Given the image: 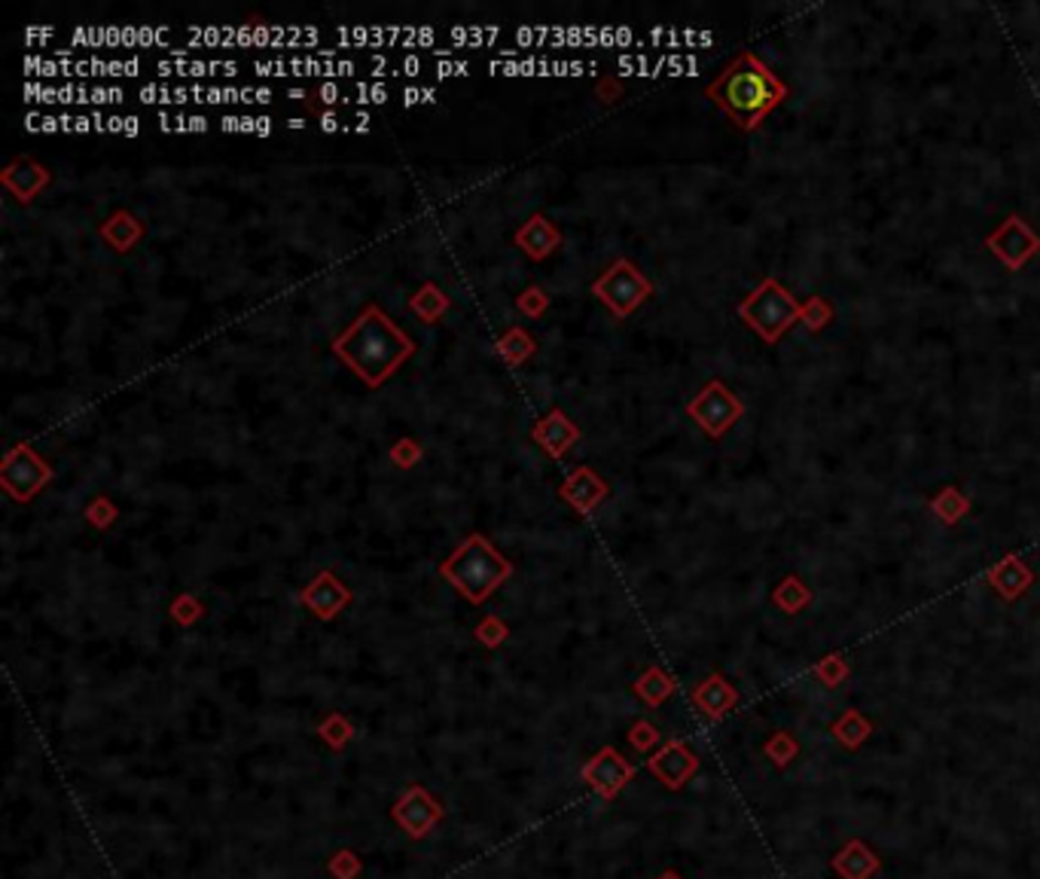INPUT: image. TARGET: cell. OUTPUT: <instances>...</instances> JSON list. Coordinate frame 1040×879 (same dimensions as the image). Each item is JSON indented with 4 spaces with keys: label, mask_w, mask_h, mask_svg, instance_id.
<instances>
[{
    "label": "cell",
    "mask_w": 1040,
    "mask_h": 879,
    "mask_svg": "<svg viewBox=\"0 0 1040 879\" xmlns=\"http://www.w3.org/2000/svg\"><path fill=\"white\" fill-rule=\"evenodd\" d=\"M647 770H651L668 791H681V788L696 776L699 758L696 751L690 749L686 742L668 739V742L653 754L651 761H647Z\"/></svg>",
    "instance_id": "obj_14"
},
{
    "label": "cell",
    "mask_w": 1040,
    "mask_h": 879,
    "mask_svg": "<svg viewBox=\"0 0 1040 879\" xmlns=\"http://www.w3.org/2000/svg\"><path fill=\"white\" fill-rule=\"evenodd\" d=\"M257 135H260V138L273 135V119H266V117L257 119Z\"/></svg>",
    "instance_id": "obj_42"
},
{
    "label": "cell",
    "mask_w": 1040,
    "mask_h": 879,
    "mask_svg": "<svg viewBox=\"0 0 1040 879\" xmlns=\"http://www.w3.org/2000/svg\"><path fill=\"white\" fill-rule=\"evenodd\" d=\"M98 236H101V241H105L110 250L129 254V250H135L141 245V238L147 236V226L131 215V211H126V208H117V211H110V215L98 224Z\"/></svg>",
    "instance_id": "obj_19"
},
{
    "label": "cell",
    "mask_w": 1040,
    "mask_h": 879,
    "mask_svg": "<svg viewBox=\"0 0 1040 879\" xmlns=\"http://www.w3.org/2000/svg\"><path fill=\"white\" fill-rule=\"evenodd\" d=\"M360 870H364V861L351 852V849H339V852H333L330 861H327V873L333 879H357L360 877Z\"/></svg>",
    "instance_id": "obj_36"
},
{
    "label": "cell",
    "mask_w": 1040,
    "mask_h": 879,
    "mask_svg": "<svg viewBox=\"0 0 1040 879\" xmlns=\"http://www.w3.org/2000/svg\"><path fill=\"white\" fill-rule=\"evenodd\" d=\"M409 312H413L415 318L422 324H437L446 318V312L452 309V297L437 285V282H425V285L415 290L413 297H409Z\"/></svg>",
    "instance_id": "obj_21"
},
{
    "label": "cell",
    "mask_w": 1040,
    "mask_h": 879,
    "mask_svg": "<svg viewBox=\"0 0 1040 879\" xmlns=\"http://www.w3.org/2000/svg\"><path fill=\"white\" fill-rule=\"evenodd\" d=\"M635 779V767L620 754L611 745H604L595 758H590V763L583 767V782L590 784L592 791L604 800H614L628 782Z\"/></svg>",
    "instance_id": "obj_12"
},
{
    "label": "cell",
    "mask_w": 1040,
    "mask_h": 879,
    "mask_svg": "<svg viewBox=\"0 0 1040 879\" xmlns=\"http://www.w3.org/2000/svg\"><path fill=\"white\" fill-rule=\"evenodd\" d=\"M812 590L805 586L803 577H796V574H788L784 581L772 590V605L781 608L784 614H800L805 605H812Z\"/></svg>",
    "instance_id": "obj_26"
},
{
    "label": "cell",
    "mask_w": 1040,
    "mask_h": 879,
    "mask_svg": "<svg viewBox=\"0 0 1040 879\" xmlns=\"http://www.w3.org/2000/svg\"><path fill=\"white\" fill-rule=\"evenodd\" d=\"M83 516H86V523L92 525V529L107 532V529H113L119 520L117 501L110 498V495H98V498H92L89 504H86Z\"/></svg>",
    "instance_id": "obj_31"
},
{
    "label": "cell",
    "mask_w": 1040,
    "mask_h": 879,
    "mask_svg": "<svg viewBox=\"0 0 1040 879\" xmlns=\"http://www.w3.org/2000/svg\"><path fill=\"white\" fill-rule=\"evenodd\" d=\"M690 700L696 705L699 712L711 718V721H721L723 714H730L735 709V702H739V690L721 675V672H711L709 678H702L693 693H690Z\"/></svg>",
    "instance_id": "obj_17"
},
{
    "label": "cell",
    "mask_w": 1040,
    "mask_h": 879,
    "mask_svg": "<svg viewBox=\"0 0 1040 879\" xmlns=\"http://www.w3.org/2000/svg\"><path fill=\"white\" fill-rule=\"evenodd\" d=\"M351 599H355L351 586H348L345 581H339L330 569L320 571L318 577H311V581L299 590V602H303V608L311 611L320 623H330V620L339 618L345 608L351 605Z\"/></svg>",
    "instance_id": "obj_10"
},
{
    "label": "cell",
    "mask_w": 1040,
    "mask_h": 879,
    "mask_svg": "<svg viewBox=\"0 0 1040 879\" xmlns=\"http://www.w3.org/2000/svg\"><path fill=\"white\" fill-rule=\"evenodd\" d=\"M52 480H56V467L28 440L12 443L0 462V486L16 504H31Z\"/></svg>",
    "instance_id": "obj_6"
},
{
    "label": "cell",
    "mask_w": 1040,
    "mask_h": 879,
    "mask_svg": "<svg viewBox=\"0 0 1040 879\" xmlns=\"http://www.w3.org/2000/svg\"><path fill=\"white\" fill-rule=\"evenodd\" d=\"M705 96L730 117L735 129L756 131L772 110L784 105L788 86L756 52L745 49L711 80Z\"/></svg>",
    "instance_id": "obj_2"
},
{
    "label": "cell",
    "mask_w": 1040,
    "mask_h": 879,
    "mask_svg": "<svg viewBox=\"0 0 1040 879\" xmlns=\"http://www.w3.org/2000/svg\"><path fill=\"white\" fill-rule=\"evenodd\" d=\"M928 507L943 525H958L970 513V498L958 486H943L928 501Z\"/></svg>",
    "instance_id": "obj_25"
},
{
    "label": "cell",
    "mask_w": 1040,
    "mask_h": 879,
    "mask_svg": "<svg viewBox=\"0 0 1040 879\" xmlns=\"http://www.w3.org/2000/svg\"><path fill=\"white\" fill-rule=\"evenodd\" d=\"M800 322L805 324V330H809V333L824 330V327L833 322V306H830V299L821 297V294H815V297L805 299V303H803V318H800Z\"/></svg>",
    "instance_id": "obj_32"
},
{
    "label": "cell",
    "mask_w": 1040,
    "mask_h": 879,
    "mask_svg": "<svg viewBox=\"0 0 1040 879\" xmlns=\"http://www.w3.org/2000/svg\"><path fill=\"white\" fill-rule=\"evenodd\" d=\"M985 248L992 250L1004 269L1022 273V269L1040 254V236L1031 229L1029 220L1022 215H1007L1004 220L985 236Z\"/></svg>",
    "instance_id": "obj_8"
},
{
    "label": "cell",
    "mask_w": 1040,
    "mask_h": 879,
    "mask_svg": "<svg viewBox=\"0 0 1040 879\" xmlns=\"http://www.w3.org/2000/svg\"><path fill=\"white\" fill-rule=\"evenodd\" d=\"M168 618L178 623L180 630H189V626H196L201 618H205V605H201L199 595L192 593H178L171 599V605H168Z\"/></svg>",
    "instance_id": "obj_29"
},
{
    "label": "cell",
    "mask_w": 1040,
    "mask_h": 879,
    "mask_svg": "<svg viewBox=\"0 0 1040 879\" xmlns=\"http://www.w3.org/2000/svg\"><path fill=\"white\" fill-rule=\"evenodd\" d=\"M122 122H126L122 117H110L107 119V131H119V135H122Z\"/></svg>",
    "instance_id": "obj_47"
},
{
    "label": "cell",
    "mask_w": 1040,
    "mask_h": 879,
    "mask_svg": "<svg viewBox=\"0 0 1040 879\" xmlns=\"http://www.w3.org/2000/svg\"><path fill=\"white\" fill-rule=\"evenodd\" d=\"M143 105H156V101H175L171 89H159V86H143L141 89Z\"/></svg>",
    "instance_id": "obj_39"
},
{
    "label": "cell",
    "mask_w": 1040,
    "mask_h": 879,
    "mask_svg": "<svg viewBox=\"0 0 1040 879\" xmlns=\"http://www.w3.org/2000/svg\"><path fill=\"white\" fill-rule=\"evenodd\" d=\"M495 352L507 367H522V364H528L537 355V339L525 327H509V330L497 336Z\"/></svg>",
    "instance_id": "obj_22"
},
{
    "label": "cell",
    "mask_w": 1040,
    "mask_h": 879,
    "mask_svg": "<svg viewBox=\"0 0 1040 879\" xmlns=\"http://www.w3.org/2000/svg\"><path fill=\"white\" fill-rule=\"evenodd\" d=\"M611 495V486L592 464H577L558 486V498L565 501L577 516H590L602 507Z\"/></svg>",
    "instance_id": "obj_11"
},
{
    "label": "cell",
    "mask_w": 1040,
    "mask_h": 879,
    "mask_svg": "<svg viewBox=\"0 0 1040 879\" xmlns=\"http://www.w3.org/2000/svg\"><path fill=\"white\" fill-rule=\"evenodd\" d=\"M189 131H208V119L205 117H189Z\"/></svg>",
    "instance_id": "obj_43"
},
{
    "label": "cell",
    "mask_w": 1040,
    "mask_h": 879,
    "mask_svg": "<svg viewBox=\"0 0 1040 879\" xmlns=\"http://www.w3.org/2000/svg\"><path fill=\"white\" fill-rule=\"evenodd\" d=\"M513 306H516V312H519L522 318L541 322L546 312H549V306H553V297H549L541 285H528L522 294H516Z\"/></svg>",
    "instance_id": "obj_28"
},
{
    "label": "cell",
    "mask_w": 1040,
    "mask_h": 879,
    "mask_svg": "<svg viewBox=\"0 0 1040 879\" xmlns=\"http://www.w3.org/2000/svg\"><path fill=\"white\" fill-rule=\"evenodd\" d=\"M985 581L992 583V590L1001 595L1004 602H1017V599H1022V595L1031 590L1034 571L1019 556H1004L1001 562H994L992 569L985 571Z\"/></svg>",
    "instance_id": "obj_18"
},
{
    "label": "cell",
    "mask_w": 1040,
    "mask_h": 879,
    "mask_svg": "<svg viewBox=\"0 0 1040 879\" xmlns=\"http://www.w3.org/2000/svg\"><path fill=\"white\" fill-rule=\"evenodd\" d=\"M0 184L3 190L10 192L12 199L19 205H31L52 184V171H49L37 156L22 154L10 159L3 171H0Z\"/></svg>",
    "instance_id": "obj_13"
},
{
    "label": "cell",
    "mask_w": 1040,
    "mask_h": 879,
    "mask_svg": "<svg viewBox=\"0 0 1040 879\" xmlns=\"http://www.w3.org/2000/svg\"><path fill=\"white\" fill-rule=\"evenodd\" d=\"M473 635H476V642L483 644V648L495 651V648H501L509 639V626L497 614H488V618L479 620V626L473 630Z\"/></svg>",
    "instance_id": "obj_33"
},
{
    "label": "cell",
    "mask_w": 1040,
    "mask_h": 879,
    "mask_svg": "<svg viewBox=\"0 0 1040 879\" xmlns=\"http://www.w3.org/2000/svg\"><path fill=\"white\" fill-rule=\"evenodd\" d=\"M686 416L693 418L711 440H721L739 425V418L745 416V404L730 392L726 382L711 379L686 404Z\"/></svg>",
    "instance_id": "obj_7"
},
{
    "label": "cell",
    "mask_w": 1040,
    "mask_h": 879,
    "mask_svg": "<svg viewBox=\"0 0 1040 879\" xmlns=\"http://www.w3.org/2000/svg\"><path fill=\"white\" fill-rule=\"evenodd\" d=\"M318 737L330 745L333 751H343L355 739V724L343 712H327L318 724Z\"/></svg>",
    "instance_id": "obj_27"
},
{
    "label": "cell",
    "mask_w": 1040,
    "mask_h": 879,
    "mask_svg": "<svg viewBox=\"0 0 1040 879\" xmlns=\"http://www.w3.org/2000/svg\"><path fill=\"white\" fill-rule=\"evenodd\" d=\"M830 733H833V739H836L840 745L854 751V749H861L863 742L870 739V733H873V721H866V718L861 714V709H849V712H842V718L833 721Z\"/></svg>",
    "instance_id": "obj_24"
},
{
    "label": "cell",
    "mask_w": 1040,
    "mask_h": 879,
    "mask_svg": "<svg viewBox=\"0 0 1040 879\" xmlns=\"http://www.w3.org/2000/svg\"><path fill=\"white\" fill-rule=\"evenodd\" d=\"M739 318L766 345H775L803 318V303L793 297L779 278H763L760 285L739 303Z\"/></svg>",
    "instance_id": "obj_4"
},
{
    "label": "cell",
    "mask_w": 1040,
    "mask_h": 879,
    "mask_svg": "<svg viewBox=\"0 0 1040 879\" xmlns=\"http://www.w3.org/2000/svg\"><path fill=\"white\" fill-rule=\"evenodd\" d=\"M59 122H61V119L47 117V119H43V131H56V129H59Z\"/></svg>",
    "instance_id": "obj_48"
},
{
    "label": "cell",
    "mask_w": 1040,
    "mask_h": 879,
    "mask_svg": "<svg viewBox=\"0 0 1040 879\" xmlns=\"http://www.w3.org/2000/svg\"><path fill=\"white\" fill-rule=\"evenodd\" d=\"M653 282L641 273L638 263L620 257L592 282V297L614 315L616 322H626L653 297Z\"/></svg>",
    "instance_id": "obj_5"
},
{
    "label": "cell",
    "mask_w": 1040,
    "mask_h": 879,
    "mask_svg": "<svg viewBox=\"0 0 1040 879\" xmlns=\"http://www.w3.org/2000/svg\"><path fill=\"white\" fill-rule=\"evenodd\" d=\"M330 352L367 388L376 392L415 355V343L378 303H369L355 322L333 339Z\"/></svg>",
    "instance_id": "obj_1"
},
{
    "label": "cell",
    "mask_w": 1040,
    "mask_h": 879,
    "mask_svg": "<svg viewBox=\"0 0 1040 879\" xmlns=\"http://www.w3.org/2000/svg\"><path fill=\"white\" fill-rule=\"evenodd\" d=\"M532 440L553 458V462H562L567 452L577 446L580 428L577 422L567 416L565 409H558L556 406V409H549L546 416H541L534 422Z\"/></svg>",
    "instance_id": "obj_15"
},
{
    "label": "cell",
    "mask_w": 1040,
    "mask_h": 879,
    "mask_svg": "<svg viewBox=\"0 0 1040 879\" xmlns=\"http://www.w3.org/2000/svg\"><path fill=\"white\" fill-rule=\"evenodd\" d=\"M656 879H684V877H681L677 870H665V873H660V877H656Z\"/></svg>",
    "instance_id": "obj_49"
},
{
    "label": "cell",
    "mask_w": 1040,
    "mask_h": 879,
    "mask_svg": "<svg viewBox=\"0 0 1040 879\" xmlns=\"http://www.w3.org/2000/svg\"><path fill=\"white\" fill-rule=\"evenodd\" d=\"M623 92H626V89H623V80L614 77V73H604L602 80L595 83V96H598L602 105H616V101L623 98Z\"/></svg>",
    "instance_id": "obj_38"
},
{
    "label": "cell",
    "mask_w": 1040,
    "mask_h": 879,
    "mask_svg": "<svg viewBox=\"0 0 1040 879\" xmlns=\"http://www.w3.org/2000/svg\"><path fill=\"white\" fill-rule=\"evenodd\" d=\"M315 98H320V101H324V105H336V101H339V98H343V92H339V86H333V83H324L318 89V92H315Z\"/></svg>",
    "instance_id": "obj_41"
},
{
    "label": "cell",
    "mask_w": 1040,
    "mask_h": 879,
    "mask_svg": "<svg viewBox=\"0 0 1040 879\" xmlns=\"http://www.w3.org/2000/svg\"><path fill=\"white\" fill-rule=\"evenodd\" d=\"M122 135H129V138H135V135H138V119H135V117H126V122H122Z\"/></svg>",
    "instance_id": "obj_45"
},
{
    "label": "cell",
    "mask_w": 1040,
    "mask_h": 879,
    "mask_svg": "<svg viewBox=\"0 0 1040 879\" xmlns=\"http://www.w3.org/2000/svg\"><path fill=\"white\" fill-rule=\"evenodd\" d=\"M628 745L641 751V754H647V751L660 745V730L651 721H635L632 730H628Z\"/></svg>",
    "instance_id": "obj_37"
},
{
    "label": "cell",
    "mask_w": 1040,
    "mask_h": 879,
    "mask_svg": "<svg viewBox=\"0 0 1040 879\" xmlns=\"http://www.w3.org/2000/svg\"><path fill=\"white\" fill-rule=\"evenodd\" d=\"M766 758L772 763H775V767H788V763L793 761V758H796V754H800V742H796V739L791 737V733H784V730H779V733H775V737L769 739L766 742Z\"/></svg>",
    "instance_id": "obj_34"
},
{
    "label": "cell",
    "mask_w": 1040,
    "mask_h": 879,
    "mask_svg": "<svg viewBox=\"0 0 1040 879\" xmlns=\"http://www.w3.org/2000/svg\"><path fill=\"white\" fill-rule=\"evenodd\" d=\"M439 574L471 605H483L485 599L495 595L497 586L513 574V562L483 532H473L452 550L446 562H439Z\"/></svg>",
    "instance_id": "obj_3"
},
{
    "label": "cell",
    "mask_w": 1040,
    "mask_h": 879,
    "mask_svg": "<svg viewBox=\"0 0 1040 879\" xmlns=\"http://www.w3.org/2000/svg\"><path fill=\"white\" fill-rule=\"evenodd\" d=\"M851 665L845 663V656L840 654H828L821 663L815 665V678L824 684V688H840L842 681L849 678Z\"/></svg>",
    "instance_id": "obj_35"
},
{
    "label": "cell",
    "mask_w": 1040,
    "mask_h": 879,
    "mask_svg": "<svg viewBox=\"0 0 1040 879\" xmlns=\"http://www.w3.org/2000/svg\"><path fill=\"white\" fill-rule=\"evenodd\" d=\"M513 241H516V248H519L528 260L544 263L562 248L565 236H562V229H558L549 217L537 211V215L528 217V220L513 233Z\"/></svg>",
    "instance_id": "obj_16"
},
{
    "label": "cell",
    "mask_w": 1040,
    "mask_h": 879,
    "mask_svg": "<svg viewBox=\"0 0 1040 879\" xmlns=\"http://www.w3.org/2000/svg\"><path fill=\"white\" fill-rule=\"evenodd\" d=\"M287 98H290V101H299V105H308L306 89H290V92H287ZM308 108H311V105H308Z\"/></svg>",
    "instance_id": "obj_44"
},
{
    "label": "cell",
    "mask_w": 1040,
    "mask_h": 879,
    "mask_svg": "<svg viewBox=\"0 0 1040 879\" xmlns=\"http://www.w3.org/2000/svg\"><path fill=\"white\" fill-rule=\"evenodd\" d=\"M318 122H320V129L327 131V135H333V131L343 129V119L336 117L333 110H320V113H318Z\"/></svg>",
    "instance_id": "obj_40"
},
{
    "label": "cell",
    "mask_w": 1040,
    "mask_h": 879,
    "mask_svg": "<svg viewBox=\"0 0 1040 879\" xmlns=\"http://www.w3.org/2000/svg\"><path fill=\"white\" fill-rule=\"evenodd\" d=\"M830 868L836 870L842 879H873L882 868V858L875 856L863 840H851L830 858Z\"/></svg>",
    "instance_id": "obj_20"
},
{
    "label": "cell",
    "mask_w": 1040,
    "mask_h": 879,
    "mask_svg": "<svg viewBox=\"0 0 1040 879\" xmlns=\"http://www.w3.org/2000/svg\"><path fill=\"white\" fill-rule=\"evenodd\" d=\"M89 122H92V119L77 117V119H73V131H89V129H95V126H89Z\"/></svg>",
    "instance_id": "obj_46"
},
{
    "label": "cell",
    "mask_w": 1040,
    "mask_h": 879,
    "mask_svg": "<svg viewBox=\"0 0 1040 879\" xmlns=\"http://www.w3.org/2000/svg\"><path fill=\"white\" fill-rule=\"evenodd\" d=\"M632 690H635V697L647 702L651 709H660L662 702L668 700V697H674L677 684H674V678L668 675L665 669H660V665H647V669L638 675V681L632 684Z\"/></svg>",
    "instance_id": "obj_23"
},
{
    "label": "cell",
    "mask_w": 1040,
    "mask_h": 879,
    "mask_svg": "<svg viewBox=\"0 0 1040 879\" xmlns=\"http://www.w3.org/2000/svg\"><path fill=\"white\" fill-rule=\"evenodd\" d=\"M390 816H394V821H397L413 840H425L427 833L434 831L439 821H443L446 812H443V803L430 797V791H427L425 784H409V788L397 797V803L390 807Z\"/></svg>",
    "instance_id": "obj_9"
},
{
    "label": "cell",
    "mask_w": 1040,
    "mask_h": 879,
    "mask_svg": "<svg viewBox=\"0 0 1040 879\" xmlns=\"http://www.w3.org/2000/svg\"><path fill=\"white\" fill-rule=\"evenodd\" d=\"M388 458L397 471H413V467L425 462V446L415 437H400L390 443Z\"/></svg>",
    "instance_id": "obj_30"
}]
</instances>
